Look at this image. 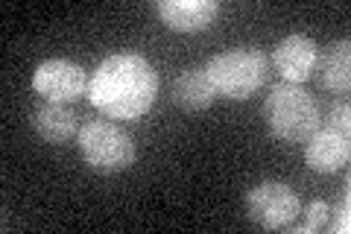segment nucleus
Masks as SVG:
<instances>
[{"label": "nucleus", "mask_w": 351, "mask_h": 234, "mask_svg": "<svg viewBox=\"0 0 351 234\" xmlns=\"http://www.w3.org/2000/svg\"><path fill=\"white\" fill-rule=\"evenodd\" d=\"M156 97H158V73L138 53L108 56L88 80V100L106 117L135 120L152 108Z\"/></svg>", "instance_id": "1"}, {"label": "nucleus", "mask_w": 351, "mask_h": 234, "mask_svg": "<svg viewBox=\"0 0 351 234\" xmlns=\"http://www.w3.org/2000/svg\"><path fill=\"white\" fill-rule=\"evenodd\" d=\"M263 117H267L269 135H276L284 143H304L322 126L319 103L307 88L295 82H276L263 103Z\"/></svg>", "instance_id": "2"}, {"label": "nucleus", "mask_w": 351, "mask_h": 234, "mask_svg": "<svg viewBox=\"0 0 351 234\" xmlns=\"http://www.w3.org/2000/svg\"><path fill=\"white\" fill-rule=\"evenodd\" d=\"M217 94L228 100H246L267 85L269 80V56L261 47H234L217 53L205 65Z\"/></svg>", "instance_id": "3"}, {"label": "nucleus", "mask_w": 351, "mask_h": 234, "mask_svg": "<svg viewBox=\"0 0 351 234\" xmlns=\"http://www.w3.org/2000/svg\"><path fill=\"white\" fill-rule=\"evenodd\" d=\"M76 141H80V152L85 164L97 173H120L135 161V141L117 124H108V120L85 124Z\"/></svg>", "instance_id": "4"}, {"label": "nucleus", "mask_w": 351, "mask_h": 234, "mask_svg": "<svg viewBox=\"0 0 351 234\" xmlns=\"http://www.w3.org/2000/svg\"><path fill=\"white\" fill-rule=\"evenodd\" d=\"M243 208L255 226L269 231H287L302 214V199L284 182H261L249 187Z\"/></svg>", "instance_id": "5"}, {"label": "nucleus", "mask_w": 351, "mask_h": 234, "mask_svg": "<svg viewBox=\"0 0 351 234\" xmlns=\"http://www.w3.org/2000/svg\"><path fill=\"white\" fill-rule=\"evenodd\" d=\"M32 91L50 103H73L88 94V76L71 59H47L32 73Z\"/></svg>", "instance_id": "6"}, {"label": "nucleus", "mask_w": 351, "mask_h": 234, "mask_svg": "<svg viewBox=\"0 0 351 234\" xmlns=\"http://www.w3.org/2000/svg\"><path fill=\"white\" fill-rule=\"evenodd\" d=\"M351 132H339L334 126L322 124L319 129L313 132L311 138L304 141V161L311 170L316 173H337L348 164L351 155Z\"/></svg>", "instance_id": "7"}, {"label": "nucleus", "mask_w": 351, "mask_h": 234, "mask_svg": "<svg viewBox=\"0 0 351 234\" xmlns=\"http://www.w3.org/2000/svg\"><path fill=\"white\" fill-rule=\"evenodd\" d=\"M316 41L302 36V32H293V36L281 38L272 50V68L278 71V76L284 82H295L302 85L304 80L313 76V62H316Z\"/></svg>", "instance_id": "8"}, {"label": "nucleus", "mask_w": 351, "mask_h": 234, "mask_svg": "<svg viewBox=\"0 0 351 234\" xmlns=\"http://www.w3.org/2000/svg\"><path fill=\"white\" fill-rule=\"evenodd\" d=\"M156 12L176 32H199L217 21L219 3L217 0H158Z\"/></svg>", "instance_id": "9"}, {"label": "nucleus", "mask_w": 351, "mask_h": 234, "mask_svg": "<svg viewBox=\"0 0 351 234\" xmlns=\"http://www.w3.org/2000/svg\"><path fill=\"white\" fill-rule=\"evenodd\" d=\"M313 76L319 88L331 94H343L348 91L351 82V41L339 38L331 41L325 47L316 50V62H313Z\"/></svg>", "instance_id": "10"}, {"label": "nucleus", "mask_w": 351, "mask_h": 234, "mask_svg": "<svg viewBox=\"0 0 351 234\" xmlns=\"http://www.w3.org/2000/svg\"><path fill=\"white\" fill-rule=\"evenodd\" d=\"M29 124L41 141L59 143V147L80 135V120L68 108V103H50V100H44L38 108H32Z\"/></svg>", "instance_id": "11"}, {"label": "nucleus", "mask_w": 351, "mask_h": 234, "mask_svg": "<svg viewBox=\"0 0 351 234\" xmlns=\"http://www.w3.org/2000/svg\"><path fill=\"white\" fill-rule=\"evenodd\" d=\"M214 97H217V91L211 85V76H208L205 65H191V68H184L173 85V103H179L188 111L208 108L214 103Z\"/></svg>", "instance_id": "12"}, {"label": "nucleus", "mask_w": 351, "mask_h": 234, "mask_svg": "<svg viewBox=\"0 0 351 234\" xmlns=\"http://www.w3.org/2000/svg\"><path fill=\"white\" fill-rule=\"evenodd\" d=\"M302 220H295L287 231H322L328 226V220H331V205L325 202V199H313L307 208H302Z\"/></svg>", "instance_id": "13"}, {"label": "nucleus", "mask_w": 351, "mask_h": 234, "mask_svg": "<svg viewBox=\"0 0 351 234\" xmlns=\"http://www.w3.org/2000/svg\"><path fill=\"white\" fill-rule=\"evenodd\" d=\"M334 220H328V231H334V234H346L351 229V220H348V187L343 191V199L337 202V211H331Z\"/></svg>", "instance_id": "14"}, {"label": "nucleus", "mask_w": 351, "mask_h": 234, "mask_svg": "<svg viewBox=\"0 0 351 234\" xmlns=\"http://www.w3.org/2000/svg\"><path fill=\"white\" fill-rule=\"evenodd\" d=\"M325 124L339 129V132H351V106L346 103V100H343V103H334L331 106V115H328Z\"/></svg>", "instance_id": "15"}]
</instances>
